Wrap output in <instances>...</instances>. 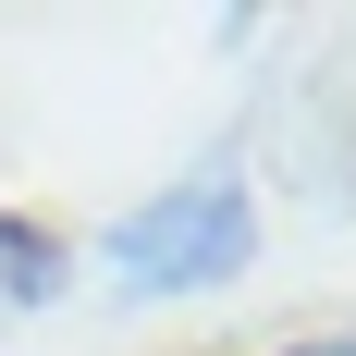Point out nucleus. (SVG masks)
Segmentation results:
<instances>
[{
	"label": "nucleus",
	"instance_id": "3",
	"mask_svg": "<svg viewBox=\"0 0 356 356\" xmlns=\"http://www.w3.org/2000/svg\"><path fill=\"white\" fill-rule=\"evenodd\" d=\"M295 356H356V332H344V344H295Z\"/></svg>",
	"mask_w": 356,
	"mask_h": 356
},
{
	"label": "nucleus",
	"instance_id": "2",
	"mask_svg": "<svg viewBox=\"0 0 356 356\" xmlns=\"http://www.w3.org/2000/svg\"><path fill=\"white\" fill-rule=\"evenodd\" d=\"M62 295V246L49 221H0V307H49Z\"/></svg>",
	"mask_w": 356,
	"mask_h": 356
},
{
	"label": "nucleus",
	"instance_id": "1",
	"mask_svg": "<svg viewBox=\"0 0 356 356\" xmlns=\"http://www.w3.org/2000/svg\"><path fill=\"white\" fill-rule=\"evenodd\" d=\"M99 258H111L123 295H209V283H234L258 258V209H246L234 172H197V184H172V197L123 209L99 234Z\"/></svg>",
	"mask_w": 356,
	"mask_h": 356
}]
</instances>
